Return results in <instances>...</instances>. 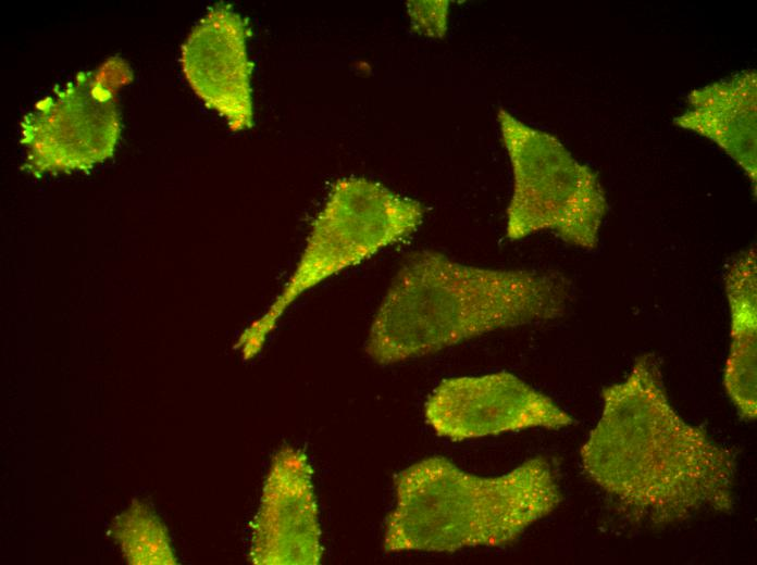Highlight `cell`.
Segmentation results:
<instances>
[{
  "instance_id": "obj_1",
  "label": "cell",
  "mask_w": 757,
  "mask_h": 565,
  "mask_svg": "<svg viewBox=\"0 0 757 565\" xmlns=\"http://www.w3.org/2000/svg\"><path fill=\"white\" fill-rule=\"evenodd\" d=\"M603 410L581 448L586 476L640 526L665 527L734 506V453L672 407L653 353L601 391Z\"/></svg>"
},
{
  "instance_id": "obj_2",
  "label": "cell",
  "mask_w": 757,
  "mask_h": 565,
  "mask_svg": "<svg viewBox=\"0 0 757 565\" xmlns=\"http://www.w3.org/2000/svg\"><path fill=\"white\" fill-rule=\"evenodd\" d=\"M570 282L559 273L464 265L434 251L412 255L371 324L378 364L423 356L486 332L561 317Z\"/></svg>"
},
{
  "instance_id": "obj_3",
  "label": "cell",
  "mask_w": 757,
  "mask_h": 565,
  "mask_svg": "<svg viewBox=\"0 0 757 565\" xmlns=\"http://www.w3.org/2000/svg\"><path fill=\"white\" fill-rule=\"evenodd\" d=\"M395 493L384 530L387 553L509 544L562 501L551 464L543 456L495 477L469 474L443 456H431L397 474Z\"/></svg>"
},
{
  "instance_id": "obj_4",
  "label": "cell",
  "mask_w": 757,
  "mask_h": 565,
  "mask_svg": "<svg viewBox=\"0 0 757 565\" xmlns=\"http://www.w3.org/2000/svg\"><path fill=\"white\" fill-rule=\"evenodd\" d=\"M424 209L363 177L338 179L317 215L291 276L265 312L239 336L238 346L256 356L288 306L308 289L398 242L422 223Z\"/></svg>"
},
{
  "instance_id": "obj_5",
  "label": "cell",
  "mask_w": 757,
  "mask_h": 565,
  "mask_svg": "<svg viewBox=\"0 0 757 565\" xmlns=\"http://www.w3.org/2000/svg\"><path fill=\"white\" fill-rule=\"evenodd\" d=\"M497 122L513 176L507 238L520 240L549 230L572 246L595 249L607 213L597 174L575 160L557 137L508 111L499 109Z\"/></svg>"
},
{
  "instance_id": "obj_6",
  "label": "cell",
  "mask_w": 757,
  "mask_h": 565,
  "mask_svg": "<svg viewBox=\"0 0 757 565\" xmlns=\"http://www.w3.org/2000/svg\"><path fill=\"white\" fill-rule=\"evenodd\" d=\"M132 79L128 63L113 55L37 101L20 125L22 171L41 178L88 172L110 159L121 134L117 90Z\"/></svg>"
},
{
  "instance_id": "obj_7",
  "label": "cell",
  "mask_w": 757,
  "mask_h": 565,
  "mask_svg": "<svg viewBox=\"0 0 757 565\" xmlns=\"http://www.w3.org/2000/svg\"><path fill=\"white\" fill-rule=\"evenodd\" d=\"M424 417L452 441L533 427L560 429L574 422L549 397L507 372L444 379L429 395Z\"/></svg>"
},
{
  "instance_id": "obj_8",
  "label": "cell",
  "mask_w": 757,
  "mask_h": 565,
  "mask_svg": "<svg viewBox=\"0 0 757 565\" xmlns=\"http://www.w3.org/2000/svg\"><path fill=\"white\" fill-rule=\"evenodd\" d=\"M321 526L308 456L291 445L272 456L252 523L249 561L256 565H318Z\"/></svg>"
},
{
  "instance_id": "obj_9",
  "label": "cell",
  "mask_w": 757,
  "mask_h": 565,
  "mask_svg": "<svg viewBox=\"0 0 757 565\" xmlns=\"http://www.w3.org/2000/svg\"><path fill=\"white\" fill-rule=\"evenodd\" d=\"M248 35L245 18L229 4L216 3L191 28L181 49L188 85L233 131L253 125Z\"/></svg>"
},
{
  "instance_id": "obj_10",
  "label": "cell",
  "mask_w": 757,
  "mask_h": 565,
  "mask_svg": "<svg viewBox=\"0 0 757 565\" xmlns=\"http://www.w3.org/2000/svg\"><path fill=\"white\" fill-rule=\"evenodd\" d=\"M673 123L718 145L745 172L756 194L757 75L744 70L693 89Z\"/></svg>"
},
{
  "instance_id": "obj_11",
  "label": "cell",
  "mask_w": 757,
  "mask_h": 565,
  "mask_svg": "<svg viewBox=\"0 0 757 565\" xmlns=\"http://www.w3.org/2000/svg\"><path fill=\"white\" fill-rule=\"evenodd\" d=\"M756 249L740 253L725 275L730 307V348L723 386L743 419L757 416V266Z\"/></svg>"
},
{
  "instance_id": "obj_12",
  "label": "cell",
  "mask_w": 757,
  "mask_h": 565,
  "mask_svg": "<svg viewBox=\"0 0 757 565\" xmlns=\"http://www.w3.org/2000/svg\"><path fill=\"white\" fill-rule=\"evenodd\" d=\"M112 528L131 564L176 563L165 528L147 506L134 503Z\"/></svg>"
},
{
  "instance_id": "obj_13",
  "label": "cell",
  "mask_w": 757,
  "mask_h": 565,
  "mask_svg": "<svg viewBox=\"0 0 757 565\" xmlns=\"http://www.w3.org/2000/svg\"><path fill=\"white\" fill-rule=\"evenodd\" d=\"M408 13L415 32L443 37L447 30L448 1H409Z\"/></svg>"
}]
</instances>
